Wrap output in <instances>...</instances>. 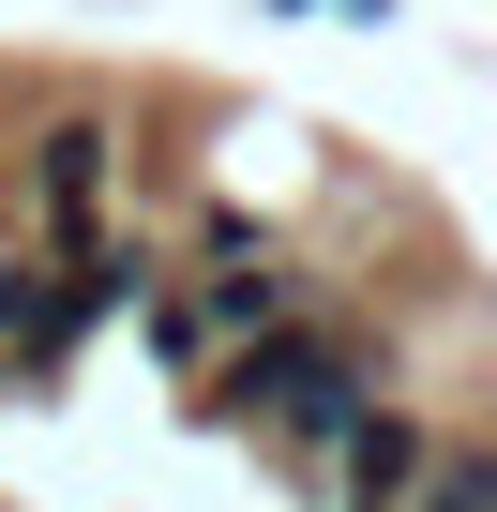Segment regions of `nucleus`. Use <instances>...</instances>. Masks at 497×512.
Segmentation results:
<instances>
[{"label": "nucleus", "instance_id": "obj_1", "mask_svg": "<svg viewBox=\"0 0 497 512\" xmlns=\"http://www.w3.org/2000/svg\"><path fill=\"white\" fill-rule=\"evenodd\" d=\"M226 407H241V422H272L287 452H347V437L377 422V347L287 317L272 347H241V362H226Z\"/></svg>", "mask_w": 497, "mask_h": 512}, {"label": "nucleus", "instance_id": "obj_3", "mask_svg": "<svg viewBox=\"0 0 497 512\" xmlns=\"http://www.w3.org/2000/svg\"><path fill=\"white\" fill-rule=\"evenodd\" d=\"M31 196H46V211H61V241H76V226H91V196H106V121H61V136L31 151Z\"/></svg>", "mask_w": 497, "mask_h": 512}, {"label": "nucleus", "instance_id": "obj_4", "mask_svg": "<svg viewBox=\"0 0 497 512\" xmlns=\"http://www.w3.org/2000/svg\"><path fill=\"white\" fill-rule=\"evenodd\" d=\"M422 512H497V437H452L437 482H422Z\"/></svg>", "mask_w": 497, "mask_h": 512}, {"label": "nucleus", "instance_id": "obj_2", "mask_svg": "<svg viewBox=\"0 0 497 512\" xmlns=\"http://www.w3.org/2000/svg\"><path fill=\"white\" fill-rule=\"evenodd\" d=\"M332 467H347V497H362V512H422V482H437V437H422L407 407H377V422H362Z\"/></svg>", "mask_w": 497, "mask_h": 512}]
</instances>
